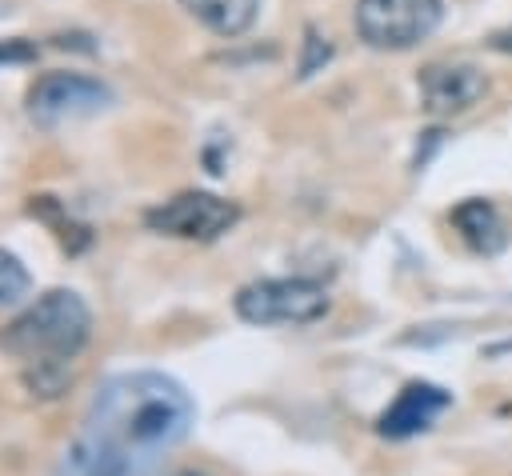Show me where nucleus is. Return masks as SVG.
I'll return each instance as SVG.
<instances>
[{
  "label": "nucleus",
  "instance_id": "obj_1",
  "mask_svg": "<svg viewBox=\"0 0 512 476\" xmlns=\"http://www.w3.org/2000/svg\"><path fill=\"white\" fill-rule=\"evenodd\" d=\"M192 424L188 392L164 372H120L88 404L56 476H152Z\"/></svg>",
  "mask_w": 512,
  "mask_h": 476
},
{
  "label": "nucleus",
  "instance_id": "obj_2",
  "mask_svg": "<svg viewBox=\"0 0 512 476\" xmlns=\"http://www.w3.org/2000/svg\"><path fill=\"white\" fill-rule=\"evenodd\" d=\"M88 328H92L88 304L68 288H52L0 332V348L24 360L28 368H44V364L68 368L72 356L84 348Z\"/></svg>",
  "mask_w": 512,
  "mask_h": 476
},
{
  "label": "nucleus",
  "instance_id": "obj_3",
  "mask_svg": "<svg viewBox=\"0 0 512 476\" xmlns=\"http://www.w3.org/2000/svg\"><path fill=\"white\" fill-rule=\"evenodd\" d=\"M444 20V0H356V36L376 52H408Z\"/></svg>",
  "mask_w": 512,
  "mask_h": 476
},
{
  "label": "nucleus",
  "instance_id": "obj_4",
  "mask_svg": "<svg viewBox=\"0 0 512 476\" xmlns=\"http://www.w3.org/2000/svg\"><path fill=\"white\" fill-rule=\"evenodd\" d=\"M236 316L244 324L276 328V324H312L328 312V292L316 280L304 276H276V280H252L232 300Z\"/></svg>",
  "mask_w": 512,
  "mask_h": 476
},
{
  "label": "nucleus",
  "instance_id": "obj_5",
  "mask_svg": "<svg viewBox=\"0 0 512 476\" xmlns=\"http://www.w3.org/2000/svg\"><path fill=\"white\" fill-rule=\"evenodd\" d=\"M236 220H240V208L212 192H176L172 200L144 212V224L152 232L176 236V240H200V244L220 240Z\"/></svg>",
  "mask_w": 512,
  "mask_h": 476
},
{
  "label": "nucleus",
  "instance_id": "obj_6",
  "mask_svg": "<svg viewBox=\"0 0 512 476\" xmlns=\"http://www.w3.org/2000/svg\"><path fill=\"white\" fill-rule=\"evenodd\" d=\"M112 92L80 72H48L28 88V116L44 128L64 124V120H80V116H96L100 108H108Z\"/></svg>",
  "mask_w": 512,
  "mask_h": 476
},
{
  "label": "nucleus",
  "instance_id": "obj_7",
  "mask_svg": "<svg viewBox=\"0 0 512 476\" xmlns=\"http://www.w3.org/2000/svg\"><path fill=\"white\" fill-rule=\"evenodd\" d=\"M416 88H420V104L432 116H452L472 108L488 92V76L464 60H436L416 76Z\"/></svg>",
  "mask_w": 512,
  "mask_h": 476
},
{
  "label": "nucleus",
  "instance_id": "obj_8",
  "mask_svg": "<svg viewBox=\"0 0 512 476\" xmlns=\"http://www.w3.org/2000/svg\"><path fill=\"white\" fill-rule=\"evenodd\" d=\"M448 404H452V396L444 388H436V384H424V380L404 384L400 396L380 412L376 432L388 436V440H408L416 432H428Z\"/></svg>",
  "mask_w": 512,
  "mask_h": 476
},
{
  "label": "nucleus",
  "instance_id": "obj_9",
  "mask_svg": "<svg viewBox=\"0 0 512 476\" xmlns=\"http://www.w3.org/2000/svg\"><path fill=\"white\" fill-rule=\"evenodd\" d=\"M452 224H456V232L464 236V244L476 248V252H484V256L500 252L504 240H508L504 216H500L496 204H488V200H464V204H456V208H452Z\"/></svg>",
  "mask_w": 512,
  "mask_h": 476
},
{
  "label": "nucleus",
  "instance_id": "obj_10",
  "mask_svg": "<svg viewBox=\"0 0 512 476\" xmlns=\"http://www.w3.org/2000/svg\"><path fill=\"white\" fill-rule=\"evenodd\" d=\"M180 8L216 36H244L256 24L260 0H180Z\"/></svg>",
  "mask_w": 512,
  "mask_h": 476
},
{
  "label": "nucleus",
  "instance_id": "obj_11",
  "mask_svg": "<svg viewBox=\"0 0 512 476\" xmlns=\"http://www.w3.org/2000/svg\"><path fill=\"white\" fill-rule=\"evenodd\" d=\"M28 288H32V276L20 264V256L8 252V248H0V312L12 308V304H20L28 296Z\"/></svg>",
  "mask_w": 512,
  "mask_h": 476
},
{
  "label": "nucleus",
  "instance_id": "obj_12",
  "mask_svg": "<svg viewBox=\"0 0 512 476\" xmlns=\"http://www.w3.org/2000/svg\"><path fill=\"white\" fill-rule=\"evenodd\" d=\"M328 56H332L328 36H320L316 28H304V56H300V64H296V76H312Z\"/></svg>",
  "mask_w": 512,
  "mask_h": 476
},
{
  "label": "nucleus",
  "instance_id": "obj_13",
  "mask_svg": "<svg viewBox=\"0 0 512 476\" xmlns=\"http://www.w3.org/2000/svg\"><path fill=\"white\" fill-rule=\"evenodd\" d=\"M20 60H36V44H28V40H0V64H20Z\"/></svg>",
  "mask_w": 512,
  "mask_h": 476
},
{
  "label": "nucleus",
  "instance_id": "obj_14",
  "mask_svg": "<svg viewBox=\"0 0 512 476\" xmlns=\"http://www.w3.org/2000/svg\"><path fill=\"white\" fill-rule=\"evenodd\" d=\"M496 52H512V24L508 28H500V32H492V40H488Z\"/></svg>",
  "mask_w": 512,
  "mask_h": 476
},
{
  "label": "nucleus",
  "instance_id": "obj_15",
  "mask_svg": "<svg viewBox=\"0 0 512 476\" xmlns=\"http://www.w3.org/2000/svg\"><path fill=\"white\" fill-rule=\"evenodd\" d=\"M172 476H212V472H204V468H180V472H172Z\"/></svg>",
  "mask_w": 512,
  "mask_h": 476
}]
</instances>
